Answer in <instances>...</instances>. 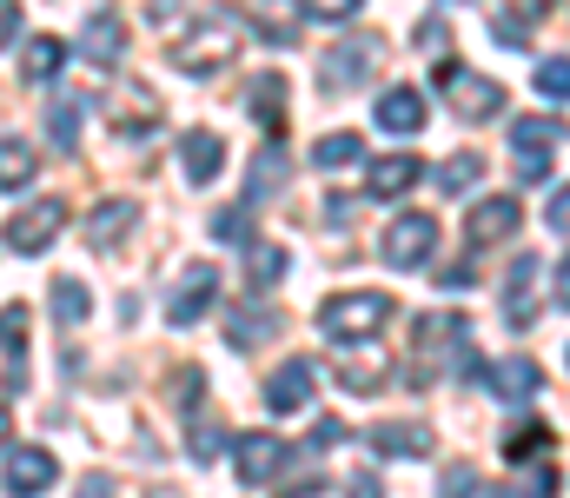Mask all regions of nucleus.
<instances>
[{"mask_svg":"<svg viewBox=\"0 0 570 498\" xmlns=\"http://www.w3.org/2000/svg\"><path fill=\"white\" fill-rule=\"evenodd\" d=\"M239 40H246V27H239L233 13H193L186 33L173 40V67L193 74V80H213V74L239 53Z\"/></svg>","mask_w":570,"mask_h":498,"instance_id":"obj_3","label":"nucleus"},{"mask_svg":"<svg viewBox=\"0 0 570 498\" xmlns=\"http://www.w3.org/2000/svg\"><path fill=\"white\" fill-rule=\"evenodd\" d=\"M551 293H558V306H570V260H558V280H551Z\"/></svg>","mask_w":570,"mask_h":498,"instance_id":"obj_47","label":"nucleus"},{"mask_svg":"<svg viewBox=\"0 0 570 498\" xmlns=\"http://www.w3.org/2000/svg\"><path fill=\"white\" fill-rule=\"evenodd\" d=\"M544 219H551V233H570V186L551 193V213H544Z\"/></svg>","mask_w":570,"mask_h":498,"instance_id":"obj_42","label":"nucleus"},{"mask_svg":"<svg viewBox=\"0 0 570 498\" xmlns=\"http://www.w3.org/2000/svg\"><path fill=\"white\" fill-rule=\"evenodd\" d=\"M60 233H67V199H33L27 213L7 219V246L13 253H47Z\"/></svg>","mask_w":570,"mask_h":498,"instance_id":"obj_9","label":"nucleus"},{"mask_svg":"<svg viewBox=\"0 0 570 498\" xmlns=\"http://www.w3.org/2000/svg\"><path fill=\"white\" fill-rule=\"evenodd\" d=\"M87 313H94V293H87L73 273H60V280H53V320H60V326H87Z\"/></svg>","mask_w":570,"mask_h":498,"instance_id":"obj_30","label":"nucleus"},{"mask_svg":"<svg viewBox=\"0 0 570 498\" xmlns=\"http://www.w3.org/2000/svg\"><path fill=\"white\" fill-rule=\"evenodd\" d=\"M431 246H438V219H431V213H399V219L385 226V260H392L399 273L425 266Z\"/></svg>","mask_w":570,"mask_h":498,"instance_id":"obj_13","label":"nucleus"},{"mask_svg":"<svg viewBox=\"0 0 570 498\" xmlns=\"http://www.w3.org/2000/svg\"><path fill=\"white\" fill-rule=\"evenodd\" d=\"M325 219H332V226H352V199L332 193V199H325Z\"/></svg>","mask_w":570,"mask_h":498,"instance_id":"obj_45","label":"nucleus"},{"mask_svg":"<svg viewBox=\"0 0 570 498\" xmlns=\"http://www.w3.org/2000/svg\"><path fill=\"white\" fill-rule=\"evenodd\" d=\"M213 293H219V266L193 260V266L173 280V293H166V326H193V320L213 306Z\"/></svg>","mask_w":570,"mask_h":498,"instance_id":"obj_12","label":"nucleus"},{"mask_svg":"<svg viewBox=\"0 0 570 498\" xmlns=\"http://www.w3.org/2000/svg\"><path fill=\"white\" fill-rule=\"evenodd\" d=\"M425 179V160L419 154H385V160H372V173H365V193L372 199H399V193H412Z\"/></svg>","mask_w":570,"mask_h":498,"instance_id":"obj_19","label":"nucleus"},{"mask_svg":"<svg viewBox=\"0 0 570 498\" xmlns=\"http://www.w3.org/2000/svg\"><path fill=\"white\" fill-rule=\"evenodd\" d=\"M246 107H253V120H259V127H279L285 114V74H259V80H253V87H246Z\"/></svg>","mask_w":570,"mask_h":498,"instance_id":"obj_31","label":"nucleus"},{"mask_svg":"<svg viewBox=\"0 0 570 498\" xmlns=\"http://www.w3.org/2000/svg\"><path fill=\"white\" fill-rule=\"evenodd\" d=\"M518 219H524V213H518L511 193H484V199L471 206V219H464V240H471V246H498V240L518 233Z\"/></svg>","mask_w":570,"mask_h":498,"instance_id":"obj_15","label":"nucleus"},{"mask_svg":"<svg viewBox=\"0 0 570 498\" xmlns=\"http://www.w3.org/2000/svg\"><path fill=\"white\" fill-rule=\"evenodd\" d=\"M233 466H239V486H273L285 466H292V446H285L279 432H239Z\"/></svg>","mask_w":570,"mask_h":498,"instance_id":"obj_8","label":"nucleus"},{"mask_svg":"<svg viewBox=\"0 0 570 498\" xmlns=\"http://www.w3.org/2000/svg\"><path fill=\"white\" fill-rule=\"evenodd\" d=\"M431 179H438V186H444V193H471V186H478V179H484V160H478V154H451V160L438 166V173H431Z\"/></svg>","mask_w":570,"mask_h":498,"instance_id":"obj_34","label":"nucleus"},{"mask_svg":"<svg viewBox=\"0 0 570 498\" xmlns=\"http://www.w3.org/2000/svg\"><path fill=\"white\" fill-rule=\"evenodd\" d=\"M491 392L504 399V406H531L538 392H544V365L538 359H504V365H491Z\"/></svg>","mask_w":570,"mask_h":498,"instance_id":"obj_18","label":"nucleus"},{"mask_svg":"<svg viewBox=\"0 0 570 498\" xmlns=\"http://www.w3.org/2000/svg\"><path fill=\"white\" fill-rule=\"evenodd\" d=\"M273 332H279V313H273V306H233V313H226V345H233V352H259Z\"/></svg>","mask_w":570,"mask_h":498,"instance_id":"obj_21","label":"nucleus"},{"mask_svg":"<svg viewBox=\"0 0 570 498\" xmlns=\"http://www.w3.org/2000/svg\"><path fill=\"white\" fill-rule=\"evenodd\" d=\"M338 439H352L345 419H318V426H312V446H338Z\"/></svg>","mask_w":570,"mask_h":498,"instance_id":"obj_41","label":"nucleus"},{"mask_svg":"<svg viewBox=\"0 0 570 498\" xmlns=\"http://www.w3.org/2000/svg\"><path fill=\"white\" fill-rule=\"evenodd\" d=\"M491 498H531V492H491Z\"/></svg>","mask_w":570,"mask_h":498,"instance_id":"obj_48","label":"nucleus"},{"mask_svg":"<svg viewBox=\"0 0 570 498\" xmlns=\"http://www.w3.org/2000/svg\"><path fill=\"white\" fill-rule=\"evenodd\" d=\"M431 87L451 100V114H464V120H498V114H511V94H504V80H491V74H471L458 53H444V60H431Z\"/></svg>","mask_w":570,"mask_h":498,"instance_id":"obj_4","label":"nucleus"},{"mask_svg":"<svg viewBox=\"0 0 570 498\" xmlns=\"http://www.w3.org/2000/svg\"><path fill=\"white\" fill-rule=\"evenodd\" d=\"M538 94L544 100H570V60H544L538 67Z\"/></svg>","mask_w":570,"mask_h":498,"instance_id":"obj_38","label":"nucleus"},{"mask_svg":"<svg viewBox=\"0 0 570 498\" xmlns=\"http://www.w3.org/2000/svg\"><path fill=\"white\" fill-rule=\"evenodd\" d=\"M13 60H20V80H27V87H47V80L67 67V40H60V33H33Z\"/></svg>","mask_w":570,"mask_h":498,"instance_id":"obj_20","label":"nucleus"},{"mask_svg":"<svg viewBox=\"0 0 570 498\" xmlns=\"http://www.w3.org/2000/svg\"><path fill=\"white\" fill-rule=\"evenodd\" d=\"M80 60H94V67H120L127 60V13L120 7H94L80 20Z\"/></svg>","mask_w":570,"mask_h":498,"instance_id":"obj_11","label":"nucleus"},{"mask_svg":"<svg viewBox=\"0 0 570 498\" xmlns=\"http://www.w3.org/2000/svg\"><path fill=\"white\" fill-rule=\"evenodd\" d=\"M538 20H544V0H524V7H511V13H491V40H498V47H531Z\"/></svg>","mask_w":570,"mask_h":498,"instance_id":"obj_27","label":"nucleus"},{"mask_svg":"<svg viewBox=\"0 0 570 498\" xmlns=\"http://www.w3.org/2000/svg\"><path fill=\"white\" fill-rule=\"evenodd\" d=\"M392 313H399V300H392V293H379V286L332 293V300L318 306V332H325L332 345H372L379 332L392 326Z\"/></svg>","mask_w":570,"mask_h":498,"instance_id":"obj_2","label":"nucleus"},{"mask_svg":"<svg viewBox=\"0 0 570 498\" xmlns=\"http://www.w3.org/2000/svg\"><path fill=\"white\" fill-rule=\"evenodd\" d=\"M80 498H114V479H100V472H94V479H80Z\"/></svg>","mask_w":570,"mask_h":498,"instance_id":"obj_46","label":"nucleus"},{"mask_svg":"<svg viewBox=\"0 0 570 498\" xmlns=\"http://www.w3.org/2000/svg\"><path fill=\"white\" fill-rule=\"evenodd\" d=\"M431 280H438V286H444V293H464V286H471V280H478V273H471V266H451V273H431Z\"/></svg>","mask_w":570,"mask_h":498,"instance_id":"obj_44","label":"nucleus"},{"mask_svg":"<svg viewBox=\"0 0 570 498\" xmlns=\"http://www.w3.org/2000/svg\"><path fill=\"white\" fill-rule=\"evenodd\" d=\"M219 166H226V140H219L213 127H193V134L179 140V173H186V186H213Z\"/></svg>","mask_w":570,"mask_h":498,"instance_id":"obj_17","label":"nucleus"},{"mask_svg":"<svg viewBox=\"0 0 570 498\" xmlns=\"http://www.w3.org/2000/svg\"><path fill=\"white\" fill-rule=\"evenodd\" d=\"M379 459H431V432L425 426H372L365 432Z\"/></svg>","mask_w":570,"mask_h":498,"instance_id":"obj_23","label":"nucleus"},{"mask_svg":"<svg viewBox=\"0 0 570 498\" xmlns=\"http://www.w3.org/2000/svg\"><path fill=\"white\" fill-rule=\"evenodd\" d=\"M213 240H219V246H233V240L246 246V240H253V219H246V206H219V213H213Z\"/></svg>","mask_w":570,"mask_h":498,"instance_id":"obj_35","label":"nucleus"},{"mask_svg":"<svg viewBox=\"0 0 570 498\" xmlns=\"http://www.w3.org/2000/svg\"><path fill=\"white\" fill-rule=\"evenodd\" d=\"M219 452H226V432H219V426H193V459L206 466V459H219Z\"/></svg>","mask_w":570,"mask_h":498,"instance_id":"obj_40","label":"nucleus"},{"mask_svg":"<svg viewBox=\"0 0 570 498\" xmlns=\"http://www.w3.org/2000/svg\"><path fill=\"white\" fill-rule=\"evenodd\" d=\"M484 372L478 352H471V320L464 313H419L412 320V352H405V372L412 385H431L438 372Z\"/></svg>","mask_w":570,"mask_h":498,"instance_id":"obj_1","label":"nucleus"},{"mask_svg":"<svg viewBox=\"0 0 570 498\" xmlns=\"http://www.w3.org/2000/svg\"><path fill=\"white\" fill-rule=\"evenodd\" d=\"M27 179H33V147H27L20 134H7V140H0V186L20 193Z\"/></svg>","mask_w":570,"mask_h":498,"instance_id":"obj_32","label":"nucleus"},{"mask_svg":"<svg viewBox=\"0 0 570 498\" xmlns=\"http://www.w3.org/2000/svg\"><path fill=\"white\" fill-rule=\"evenodd\" d=\"M379 53H385V40H379V33H358V40H338V47L325 53V67H318V80H325L332 94H338V87L352 94V87H365V80L379 74Z\"/></svg>","mask_w":570,"mask_h":498,"instance_id":"obj_6","label":"nucleus"},{"mask_svg":"<svg viewBox=\"0 0 570 498\" xmlns=\"http://www.w3.org/2000/svg\"><path fill=\"white\" fill-rule=\"evenodd\" d=\"M538 293H544V260L538 253H518L511 260V273H504V293H498V306H504V326H531L538 320Z\"/></svg>","mask_w":570,"mask_h":498,"instance_id":"obj_7","label":"nucleus"},{"mask_svg":"<svg viewBox=\"0 0 570 498\" xmlns=\"http://www.w3.org/2000/svg\"><path fill=\"white\" fill-rule=\"evenodd\" d=\"M544 452H558V432H551V426L524 419V426H511V432H504V459H511V466H524V459H544Z\"/></svg>","mask_w":570,"mask_h":498,"instance_id":"obj_29","label":"nucleus"},{"mask_svg":"<svg viewBox=\"0 0 570 498\" xmlns=\"http://www.w3.org/2000/svg\"><path fill=\"white\" fill-rule=\"evenodd\" d=\"M312 385H318V359H305V352H292L285 365H273V379H266V406L273 412H305L312 406Z\"/></svg>","mask_w":570,"mask_h":498,"instance_id":"obj_14","label":"nucleus"},{"mask_svg":"<svg viewBox=\"0 0 570 498\" xmlns=\"http://www.w3.org/2000/svg\"><path fill=\"white\" fill-rule=\"evenodd\" d=\"M80 127H87V100H80V94H60V100L47 107V140H53L60 154H80Z\"/></svg>","mask_w":570,"mask_h":498,"instance_id":"obj_25","label":"nucleus"},{"mask_svg":"<svg viewBox=\"0 0 570 498\" xmlns=\"http://www.w3.org/2000/svg\"><path fill=\"white\" fill-rule=\"evenodd\" d=\"M365 160V134H352V127H338V134H325L318 147H312V166L318 173H345V166Z\"/></svg>","mask_w":570,"mask_h":498,"instance_id":"obj_28","label":"nucleus"},{"mask_svg":"<svg viewBox=\"0 0 570 498\" xmlns=\"http://www.w3.org/2000/svg\"><path fill=\"white\" fill-rule=\"evenodd\" d=\"M558 120L551 114H518L511 120V154H518V179L524 186H544L558 173Z\"/></svg>","mask_w":570,"mask_h":498,"instance_id":"obj_5","label":"nucleus"},{"mask_svg":"<svg viewBox=\"0 0 570 498\" xmlns=\"http://www.w3.org/2000/svg\"><path fill=\"white\" fill-rule=\"evenodd\" d=\"M7 498H40L53 479H60V466H53V452L47 446H20V439H7Z\"/></svg>","mask_w":570,"mask_h":498,"instance_id":"obj_10","label":"nucleus"},{"mask_svg":"<svg viewBox=\"0 0 570 498\" xmlns=\"http://www.w3.org/2000/svg\"><path fill=\"white\" fill-rule=\"evenodd\" d=\"M438 498H478V466H444V479H438Z\"/></svg>","mask_w":570,"mask_h":498,"instance_id":"obj_37","label":"nucleus"},{"mask_svg":"<svg viewBox=\"0 0 570 498\" xmlns=\"http://www.w3.org/2000/svg\"><path fill=\"white\" fill-rule=\"evenodd\" d=\"M345 486H352V498H385V486H379V472H352Z\"/></svg>","mask_w":570,"mask_h":498,"instance_id":"obj_43","label":"nucleus"},{"mask_svg":"<svg viewBox=\"0 0 570 498\" xmlns=\"http://www.w3.org/2000/svg\"><path fill=\"white\" fill-rule=\"evenodd\" d=\"M134 219H140V206H134V199H100V206H94V219H87V240L107 253V246H120V233H127Z\"/></svg>","mask_w":570,"mask_h":498,"instance_id":"obj_26","label":"nucleus"},{"mask_svg":"<svg viewBox=\"0 0 570 498\" xmlns=\"http://www.w3.org/2000/svg\"><path fill=\"white\" fill-rule=\"evenodd\" d=\"M298 13H305V20H325V27H352V13H358V0H305Z\"/></svg>","mask_w":570,"mask_h":498,"instance_id":"obj_36","label":"nucleus"},{"mask_svg":"<svg viewBox=\"0 0 570 498\" xmlns=\"http://www.w3.org/2000/svg\"><path fill=\"white\" fill-rule=\"evenodd\" d=\"M199 399H206V372L193 365V372H179V385H173V406H179V412H193Z\"/></svg>","mask_w":570,"mask_h":498,"instance_id":"obj_39","label":"nucleus"},{"mask_svg":"<svg viewBox=\"0 0 570 498\" xmlns=\"http://www.w3.org/2000/svg\"><path fill=\"white\" fill-rule=\"evenodd\" d=\"M0 352H7V399L27 392V306H7V326H0Z\"/></svg>","mask_w":570,"mask_h":498,"instance_id":"obj_22","label":"nucleus"},{"mask_svg":"<svg viewBox=\"0 0 570 498\" xmlns=\"http://www.w3.org/2000/svg\"><path fill=\"white\" fill-rule=\"evenodd\" d=\"M285 266H292V253H285L279 240H253V246H246V286H253V293H273L285 280Z\"/></svg>","mask_w":570,"mask_h":498,"instance_id":"obj_24","label":"nucleus"},{"mask_svg":"<svg viewBox=\"0 0 570 498\" xmlns=\"http://www.w3.org/2000/svg\"><path fill=\"white\" fill-rule=\"evenodd\" d=\"M279 179H285V147H279V140H266V147H259V160H253V186H246V199L279 193Z\"/></svg>","mask_w":570,"mask_h":498,"instance_id":"obj_33","label":"nucleus"},{"mask_svg":"<svg viewBox=\"0 0 570 498\" xmlns=\"http://www.w3.org/2000/svg\"><path fill=\"white\" fill-rule=\"evenodd\" d=\"M372 120H379L385 134H399V140H412V134H419V127L431 120V114H425V94L399 80V87H385V94H379V114H372Z\"/></svg>","mask_w":570,"mask_h":498,"instance_id":"obj_16","label":"nucleus"}]
</instances>
